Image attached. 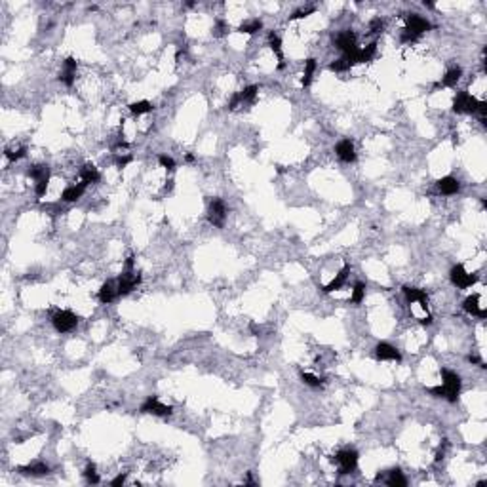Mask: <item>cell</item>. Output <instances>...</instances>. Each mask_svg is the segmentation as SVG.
<instances>
[{
  "label": "cell",
  "mask_w": 487,
  "mask_h": 487,
  "mask_svg": "<svg viewBox=\"0 0 487 487\" xmlns=\"http://www.w3.org/2000/svg\"><path fill=\"white\" fill-rule=\"evenodd\" d=\"M442 386H432V388H428V392L434 394L436 398H447L449 402H457L459 392H461V377L457 375L455 371L442 369Z\"/></svg>",
  "instance_id": "6da1fadb"
},
{
  "label": "cell",
  "mask_w": 487,
  "mask_h": 487,
  "mask_svg": "<svg viewBox=\"0 0 487 487\" xmlns=\"http://www.w3.org/2000/svg\"><path fill=\"white\" fill-rule=\"evenodd\" d=\"M432 25L430 21H426L424 17H421L419 13H410L407 15V25L402 33V42H415L421 34H424L426 31H430Z\"/></svg>",
  "instance_id": "7a4b0ae2"
},
{
  "label": "cell",
  "mask_w": 487,
  "mask_h": 487,
  "mask_svg": "<svg viewBox=\"0 0 487 487\" xmlns=\"http://www.w3.org/2000/svg\"><path fill=\"white\" fill-rule=\"evenodd\" d=\"M141 284V274L133 270V257H128L126 259V265H124L122 276L118 278V295H128L131 289H135L137 286Z\"/></svg>",
  "instance_id": "3957f363"
},
{
  "label": "cell",
  "mask_w": 487,
  "mask_h": 487,
  "mask_svg": "<svg viewBox=\"0 0 487 487\" xmlns=\"http://www.w3.org/2000/svg\"><path fill=\"white\" fill-rule=\"evenodd\" d=\"M480 103L478 99L468 93V91H459L453 99V111L459 112V114H476L478 109H480Z\"/></svg>",
  "instance_id": "277c9868"
},
{
  "label": "cell",
  "mask_w": 487,
  "mask_h": 487,
  "mask_svg": "<svg viewBox=\"0 0 487 487\" xmlns=\"http://www.w3.org/2000/svg\"><path fill=\"white\" fill-rule=\"evenodd\" d=\"M52 324L59 333L72 332L78 324V316L71 310H57L52 316Z\"/></svg>",
  "instance_id": "5b68a950"
},
{
  "label": "cell",
  "mask_w": 487,
  "mask_h": 487,
  "mask_svg": "<svg viewBox=\"0 0 487 487\" xmlns=\"http://www.w3.org/2000/svg\"><path fill=\"white\" fill-rule=\"evenodd\" d=\"M139 411H141V413H149V415H156V417H169L173 413V407L162 403L156 396H149L141 403Z\"/></svg>",
  "instance_id": "8992f818"
},
{
  "label": "cell",
  "mask_w": 487,
  "mask_h": 487,
  "mask_svg": "<svg viewBox=\"0 0 487 487\" xmlns=\"http://www.w3.org/2000/svg\"><path fill=\"white\" fill-rule=\"evenodd\" d=\"M335 462L339 464V474H350L358 466V451L354 449H341L335 455Z\"/></svg>",
  "instance_id": "52a82bcc"
},
{
  "label": "cell",
  "mask_w": 487,
  "mask_h": 487,
  "mask_svg": "<svg viewBox=\"0 0 487 487\" xmlns=\"http://www.w3.org/2000/svg\"><path fill=\"white\" fill-rule=\"evenodd\" d=\"M208 219L213 227L221 228L225 225V219H227V206L221 198H213L209 202V208H208Z\"/></svg>",
  "instance_id": "ba28073f"
},
{
  "label": "cell",
  "mask_w": 487,
  "mask_h": 487,
  "mask_svg": "<svg viewBox=\"0 0 487 487\" xmlns=\"http://www.w3.org/2000/svg\"><path fill=\"white\" fill-rule=\"evenodd\" d=\"M449 276H451V282H453L455 286L461 287V289L472 287L476 282H478V276H476V274H468L462 265H455L453 268H451Z\"/></svg>",
  "instance_id": "9c48e42d"
},
{
  "label": "cell",
  "mask_w": 487,
  "mask_h": 487,
  "mask_svg": "<svg viewBox=\"0 0 487 487\" xmlns=\"http://www.w3.org/2000/svg\"><path fill=\"white\" fill-rule=\"evenodd\" d=\"M335 154L339 156V160L344 164H352L356 162V149H354V143L350 139H343L335 145Z\"/></svg>",
  "instance_id": "30bf717a"
},
{
  "label": "cell",
  "mask_w": 487,
  "mask_h": 487,
  "mask_svg": "<svg viewBox=\"0 0 487 487\" xmlns=\"http://www.w3.org/2000/svg\"><path fill=\"white\" fill-rule=\"evenodd\" d=\"M333 44H335V48L341 50L343 53H348V52H352V50H356L358 48L356 34L352 33V31H343V33H339L337 36L333 38Z\"/></svg>",
  "instance_id": "8fae6325"
},
{
  "label": "cell",
  "mask_w": 487,
  "mask_h": 487,
  "mask_svg": "<svg viewBox=\"0 0 487 487\" xmlns=\"http://www.w3.org/2000/svg\"><path fill=\"white\" fill-rule=\"evenodd\" d=\"M375 356L379 360H390V362H402V354L396 346H392L390 343H379L375 346Z\"/></svg>",
  "instance_id": "7c38bea8"
},
{
  "label": "cell",
  "mask_w": 487,
  "mask_h": 487,
  "mask_svg": "<svg viewBox=\"0 0 487 487\" xmlns=\"http://www.w3.org/2000/svg\"><path fill=\"white\" fill-rule=\"evenodd\" d=\"M403 295H405V299L410 301V303H419L422 310L428 312V295L422 291V289H419V287L403 286Z\"/></svg>",
  "instance_id": "4fadbf2b"
},
{
  "label": "cell",
  "mask_w": 487,
  "mask_h": 487,
  "mask_svg": "<svg viewBox=\"0 0 487 487\" xmlns=\"http://www.w3.org/2000/svg\"><path fill=\"white\" fill-rule=\"evenodd\" d=\"M76 69H78V61L74 57H67L65 63H63V71L59 72V80L65 86L74 84V78H76Z\"/></svg>",
  "instance_id": "5bb4252c"
},
{
  "label": "cell",
  "mask_w": 487,
  "mask_h": 487,
  "mask_svg": "<svg viewBox=\"0 0 487 487\" xmlns=\"http://www.w3.org/2000/svg\"><path fill=\"white\" fill-rule=\"evenodd\" d=\"M348 272H350V266L348 265H344L341 270H339L337 274H335V278L327 284V286H324L322 287V291L324 293H333V291H337V289H341V287L346 284V278H348Z\"/></svg>",
  "instance_id": "9a60e30c"
},
{
  "label": "cell",
  "mask_w": 487,
  "mask_h": 487,
  "mask_svg": "<svg viewBox=\"0 0 487 487\" xmlns=\"http://www.w3.org/2000/svg\"><path fill=\"white\" fill-rule=\"evenodd\" d=\"M462 308H464L468 314L478 316V318H485L487 316V312L480 306V295H470V297H466L464 303H462Z\"/></svg>",
  "instance_id": "2e32d148"
},
{
  "label": "cell",
  "mask_w": 487,
  "mask_h": 487,
  "mask_svg": "<svg viewBox=\"0 0 487 487\" xmlns=\"http://www.w3.org/2000/svg\"><path fill=\"white\" fill-rule=\"evenodd\" d=\"M438 190H440L442 194H445V196L457 194V192L461 190V183L457 181L455 177H451V176L442 177V179L438 181Z\"/></svg>",
  "instance_id": "e0dca14e"
},
{
  "label": "cell",
  "mask_w": 487,
  "mask_h": 487,
  "mask_svg": "<svg viewBox=\"0 0 487 487\" xmlns=\"http://www.w3.org/2000/svg\"><path fill=\"white\" fill-rule=\"evenodd\" d=\"M118 297V287L114 282H107V284H103L101 286V289H99L98 293V299L103 303V305H109V303H112V301Z\"/></svg>",
  "instance_id": "ac0fdd59"
},
{
  "label": "cell",
  "mask_w": 487,
  "mask_h": 487,
  "mask_svg": "<svg viewBox=\"0 0 487 487\" xmlns=\"http://www.w3.org/2000/svg\"><path fill=\"white\" fill-rule=\"evenodd\" d=\"M268 46H270V50L276 53V57H278V69L282 71V69L286 67V61H284V53H282V40H280V36L274 33V31L268 33Z\"/></svg>",
  "instance_id": "d6986e66"
},
{
  "label": "cell",
  "mask_w": 487,
  "mask_h": 487,
  "mask_svg": "<svg viewBox=\"0 0 487 487\" xmlns=\"http://www.w3.org/2000/svg\"><path fill=\"white\" fill-rule=\"evenodd\" d=\"M86 187H88V185H84V183H78V185H71V187H67L65 190L61 192V200H63V202H76L78 198H82Z\"/></svg>",
  "instance_id": "ffe728a7"
},
{
  "label": "cell",
  "mask_w": 487,
  "mask_h": 487,
  "mask_svg": "<svg viewBox=\"0 0 487 487\" xmlns=\"http://www.w3.org/2000/svg\"><path fill=\"white\" fill-rule=\"evenodd\" d=\"M20 472L23 476H34V478H38V476H46L48 472H50V466L46 464V462H33V464H27V466H21Z\"/></svg>",
  "instance_id": "44dd1931"
},
{
  "label": "cell",
  "mask_w": 487,
  "mask_h": 487,
  "mask_svg": "<svg viewBox=\"0 0 487 487\" xmlns=\"http://www.w3.org/2000/svg\"><path fill=\"white\" fill-rule=\"evenodd\" d=\"M80 179H82L84 185H91V183H98L101 179V176H99L98 168L93 164H86L84 168L80 169Z\"/></svg>",
  "instance_id": "7402d4cb"
},
{
  "label": "cell",
  "mask_w": 487,
  "mask_h": 487,
  "mask_svg": "<svg viewBox=\"0 0 487 487\" xmlns=\"http://www.w3.org/2000/svg\"><path fill=\"white\" fill-rule=\"evenodd\" d=\"M384 481H386V485H390V487H405V485H407V480H405V476L402 474V470H400V468L390 470L388 476L384 478Z\"/></svg>",
  "instance_id": "603a6c76"
},
{
  "label": "cell",
  "mask_w": 487,
  "mask_h": 487,
  "mask_svg": "<svg viewBox=\"0 0 487 487\" xmlns=\"http://www.w3.org/2000/svg\"><path fill=\"white\" fill-rule=\"evenodd\" d=\"M461 76H462L461 67H453V69H449V71L445 72V76L442 78V86H445V88H453V86H457V82L461 80Z\"/></svg>",
  "instance_id": "cb8c5ba5"
},
{
  "label": "cell",
  "mask_w": 487,
  "mask_h": 487,
  "mask_svg": "<svg viewBox=\"0 0 487 487\" xmlns=\"http://www.w3.org/2000/svg\"><path fill=\"white\" fill-rule=\"evenodd\" d=\"M29 177H33L34 183H40V181H50V168L48 166H33V168H29Z\"/></svg>",
  "instance_id": "d4e9b609"
},
{
  "label": "cell",
  "mask_w": 487,
  "mask_h": 487,
  "mask_svg": "<svg viewBox=\"0 0 487 487\" xmlns=\"http://www.w3.org/2000/svg\"><path fill=\"white\" fill-rule=\"evenodd\" d=\"M314 72H316V59H306L305 61V72H303V80H301V84H303V88H308V86L312 84V76H314Z\"/></svg>",
  "instance_id": "484cf974"
},
{
  "label": "cell",
  "mask_w": 487,
  "mask_h": 487,
  "mask_svg": "<svg viewBox=\"0 0 487 487\" xmlns=\"http://www.w3.org/2000/svg\"><path fill=\"white\" fill-rule=\"evenodd\" d=\"M261 29H263V21H261V20H249V21H244V23L238 27V33L255 34V33H259Z\"/></svg>",
  "instance_id": "4316f807"
},
{
  "label": "cell",
  "mask_w": 487,
  "mask_h": 487,
  "mask_svg": "<svg viewBox=\"0 0 487 487\" xmlns=\"http://www.w3.org/2000/svg\"><path fill=\"white\" fill-rule=\"evenodd\" d=\"M257 91H259V86H247L242 91H238V98H240V103H254L255 98H257Z\"/></svg>",
  "instance_id": "83f0119b"
},
{
  "label": "cell",
  "mask_w": 487,
  "mask_h": 487,
  "mask_svg": "<svg viewBox=\"0 0 487 487\" xmlns=\"http://www.w3.org/2000/svg\"><path fill=\"white\" fill-rule=\"evenodd\" d=\"M364 297H365V284H364V282H356V284H354V287H352L350 301L354 303V305H360V303L364 301Z\"/></svg>",
  "instance_id": "f1b7e54d"
},
{
  "label": "cell",
  "mask_w": 487,
  "mask_h": 487,
  "mask_svg": "<svg viewBox=\"0 0 487 487\" xmlns=\"http://www.w3.org/2000/svg\"><path fill=\"white\" fill-rule=\"evenodd\" d=\"M375 53H377L375 42H371V44L365 46V48H360V63H369L371 59L375 57Z\"/></svg>",
  "instance_id": "f546056e"
},
{
  "label": "cell",
  "mask_w": 487,
  "mask_h": 487,
  "mask_svg": "<svg viewBox=\"0 0 487 487\" xmlns=\"http://www.w3.org/2000/svg\"><path fill=\"white\" fill-rule=\"evenodd\" d=\"M130 111L135 116H141V114H147V112L152 111V103H149V101H137V103L130 105Z\"/></svg>",
  "instance_id": "4dcf8cb0"
},
{
  "label": "cell",
  "mask_w": 487,
  "mask_h": 487,
  "mask_svg": "<svg viewBox=\"0 0 487 487\" xmlns=\"http://www.w3.org/2000/svg\"><path fill=\"white\" fill-rule=\"evenodd\" d=\"M84 478L88 480V483H99V474H98V468L93 462H88L84 468Z\"/></svg>",
  "instance_id": "1f68e13d"
},
{
  "label": "cell",
  "mask_w": 487,
  "mask_h": 487,
  "mask_svg": "<svg viewBox=\"0 0 487 487\" xmlns=\"http://www.w3.org/2000/svg\"><path fill=\"white\" fill-rule=\"evenodd\" d=\"M301 379H303V383L308 384V386H312V388H318V386H322V379L316 375H310V373H301Z\"/></svg>",
  "instance_id": "d6a6232c"
},
{
  "label": "cell",
  "mask_w": 487,
  "mask_h": 487,
  "mask_svg": "<svg viewBox=\"0 0 487 487\" xmlns=\"http://www.w3.org/2000/svg\"><path fill=\"white\" fill-rule=\"evenodd\" d=\"M158 162H160V166H162V168L168 169V171H173V169H176V166H177L176 160H173L171 156H168V154H160V156H158Z\"/></svg>",
  "instance_id": "836d02e7"
},
{
  "label": "cell",
  "mask_w": 487,
  "mask_h": 487,
  "mask_svg": "<svg viewBox=\"0 0 487 487\" xmlns=\"http://www.w3.org/2000/svg\"><path fill=\"white\" fill-rule=\"evenodd\" d=\"M329 69H332V71H335V72H344V71H348V69H350V65H348V63H346V61L341 57V59H337V61H333L332 65H329Z\"/></svg>",
  "instance_id": "e575fe53"
},
{
  "label": "cell",
  "mask_w": 487,
  "mask_h": 487,
  "mask_svg": "<svg viewBox=\"0 0 487 487\" xmlns=\"http://www.w3.org/2000/svg\"><path fill=\"white\" fill-rule=\"evenodd\" d=\"M228 31V25L225 23V21H217L213 27V36H217V38H221V36H225Z\"/></svg>",
  "instance_id": "d590c367"
},
{
  "label": "cell",
  "mask_w": 487,
  "mask_h": 487,
  "mask_svg": "<svg viewBox=\"0 0 487 487\" xmlns=\"http://www.w3.org/2000/svg\"><path fill=\"white\" fill-rule=\"evenodd\" d=\"M383 29H384V21H383V20H379V17H375V20H373V21L369 23V33H371V34L383 33Z\"/></svg>",
  "instance_id": "8d00e7d4"
},
{
  "label": "cell",
  "mask_w": 487,
  "mask_h": 487,
  "mask_svg": "<svg viewBox=\"0 0 487 487\" xmlns=\"http://www.w3.org/2000/svg\"><path fill=\"white\" fill-rule=\"evenodd\" d=\"M25 152H27L25 149H17V150H10V149H8L6 152H4V154H6L8 160H12V162H15V160H20V158H23V156H25Z\"/></svg>",
  "instance_id": "74e56055"
},
{
  "label": "cell",
  "mask_w": 487,
  "mask_h": 487,
  "mask_svg": "<svg viewBox=\"0 0 487 487\" xmlns=\"http://www.w3.org/2000/svg\"><path fill=\"white\" fill-rule=\"evenodd\" d=\"M310 13H314V8L308 6V8H301V10H297V12L293 13L289 20H303V17H306V15H310Z\"/></svg>",
  "instance_id": "f35d334b"
},
{
  "label": "cell",
  "mask_w": 487,
  "mask_h": 487,
  "mask_svg": "<svg viewBox=\"0 0 487 487\" xmlns=\"http://www.w3.org/2000/svg\"><path fill=\"white\" fill-rule=\"evenodd\" d=\"M131 160H133V158H131V156H130V154H124V156H116V158H114V162H116V168H118V169H122V168H126V166H128V164H130V162H131Z\"/></svg>",
  "instance_id": "ab89813d"
},
{
  "label": "cell",
  "mask_w": 487,
  "mask_h": 487,
  "mask_svg": "<svg viewBox=\"0 0 487 487\" xmlns=\"http://www.w3.org/2000/svg\"><path fill=\"white\" fill-rule=\"evenodd\" d=\"M126 478H128V476H126V474H118L116 478H114V480L111 481V485H112V487L124 485V483H126Z\"/></svg>",
  "instance_id": "60d3db41"
},
{
  "label": "cell",
  "mask_w": 487,
  "mask_h": 487,
  "mask_svg": "<svg viewBox=\"0 0 487 487\" xmlns=\"http://www.w3.org/2000/svg\"><path fill=\"white\" fill-rule=\"evenodd\" d=\"M246 483H247V485H254V480H251V474H247V478H246Z\"/></svg>",
  "instance_id": "b9f144b4"
}]
</instances>
